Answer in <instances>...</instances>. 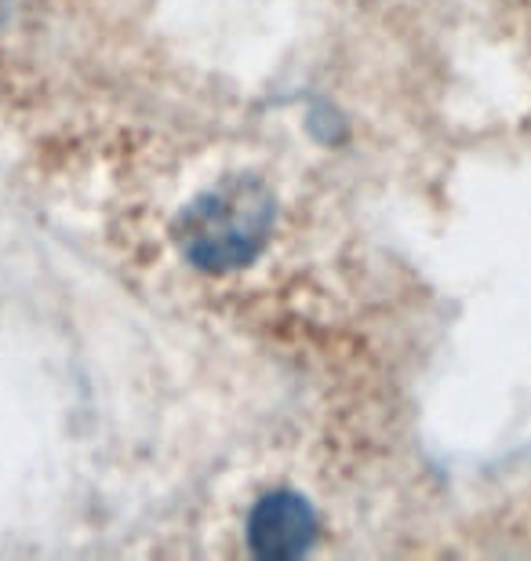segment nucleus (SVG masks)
<instances>
[{
    "label": "nucleus",
    "instance_id": "1",
    "mask_svg": "<svg viewBox=\"0 0 531 561\" xmlns=\"http://www.w3.org/2000/svg\"><path fill=\"white\" fill-rule=\"evenodd\" d=\"M277 201L266 183L247 175L222 179L178 211L175 249L205 274H233L258 260L274 233Z\"/></svg>",
    "mask_w": 531,
    "mask_h": 561
},
{
    "label": "nucleus",
    "instance_id": "2",
    "mask_svg": "<svg viewBox=\"0 0 531 561\" xmlns=\"http://www.w3.org/2000/svg\"><path fill=\"white\" fill-rule=\"evenodd\" d=\"M318 540V514L299 492L277 489L247 514V547L263 561H296Z\"/></svg>",
    "mask_w": 531,
    "mask_h": 561
},
{
    "label": "nucleus",
    "instance_id": "3",
    "mask_svg": "<svg viewBox=\"0 0 531 561\" xmlns=\"http://www.w3.org/2000/svg\"><path fill=\"white\" fill-rule=\"evenodd\" d=\"M11 11H15V0H0V26L11 19Z\"/></svg>",
    "mask_w": 531,
    "mask_h": 561
}]
</instances>
